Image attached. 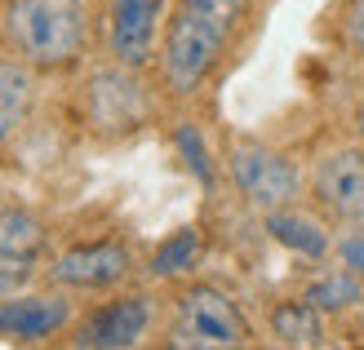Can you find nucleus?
I'll use <instances>...</instances> for the list:
<instances>
[{"instance_id": "nucleus-6", "label": "nucleus", "mask_w": 364, "mask_h": 350, "mask_svg": "<svg viewBox=\"0 0 364 350\" xmlns=\"http://www.w3.org/2000/svg\"><path fill=\"white\" fill-rule=\"evenodd\" d=\"M306 195L338 231L364 226V142L347 138L324 146L306 169Z\"/></svg>"}, {"instance_id": "nucleus-1", "label": "nucleus", "mask_w": 364, "mask_h": 350, "mask_svg": "<svg viewBox=\"0 0 364 350\" xmlns=\"http://www.w3.org/2000/svg\"><path fill=\"white\" fill-rule=\"evenodd\" d=\"M253 9L258 0H169L156 53L160 89L178 102L200 98L249 31Z\"/></svg>"}, {"instance_id": "nucleus-14", "label": "nucleus", "mask_w": 364, "mask_h": 350, "mask_svg": "<svg viewBox=\"0 0 364 350\" xmlns=\"http://www.w3.org/2000/svg\"><path fill=\"white\" fill-rule=\"evenodd\" d=\"M205 262V226H178L147 257V280H187Z\"/></svg>"}, {"instance_id": "nucleus-21", "label": "nucleus", "mask_w": 364, "mask_h": 350, "mask_svg": "<svg viewBox=\"0 0 364 350\" xmlns=\"http://www.w3.org/2000/svg\"><path fill=\"white\" fill-rule=\"evenodd\" d=\"M351 138H360V142H364V80H360L355 102H351Z\"/></svg>"}, {"instance_id": "nucleus-17", "label": "nucleus", "mask_w": 364, "mask_h": 350, "mask_svg": "<svg viewBox=\"0 0 364 350\" xmlns=\"http://www.w3.org/2000/svg\"><path fill=\"white\" fill-rule=\"evenodd\" d=\"M173 146L182 151V160H187V169L196 173V182H200V187H205V191H213V182H218V164H213L209 146H205V138H200V128H196L191 120L173 124Z\"/></svg>"}, {"instance_id": "nucleus-20", "label": "nucleus", "mask_w": 364, "mask_h": 350, "mask_svg": "<svg viewBox=\"0 0 364 350\" xmlns=\"http://www.w3.org/2000/svg\"><path fill=\"white\" fill-rule=\"evenodd\" d=\"M27 280H31V262H9V257H0V297L23 292Z\"/></svg>"}, {"instance_id": "nucleus-9", "label": "nucleus", "mask_w": 364, "mask_h": 350, "mask_svg": "<svg viewBox=\"0 0 364 350\" xmlns=\"http://www.w3.org/2000/svg\"><path fill=\"white\" fill-rule=\"evenodd\" d=\"M156 324V302L151 292H124V297H112L94 306L80 324L67 328V341L80 350H134L147 341Z\"/></svg>"}, {"instance_id": "nucleus-15", "label": "nucleus", "mask_w": 364, "mask_h": 350, "mask_svg": "<svg viewBox=\"0 0 364 350\" xmlns=\"http://www.w3.org/2000/svg\"><path fill=\"white\" fill-rule=\"evenodd\" d=\"M45 244H49V231H45V222L31 209H23V204L0 209V257L36 266L41 253H45Z\"/></svg>"}, {"instance_id": "nucleus-13", "label": "nucleus", "mask_w": 364, "mask_h": 350, "mask_svg": "<svg viewBox=\"0 0 364 350\" xmlns=\"http://www.w3.org/2000/svg\"><path fill=\"white\" fill-rule=\"evenodd\" d=\"M271 337L289 350H316L324 346V310H316L306 297H284L271 306Z\"/></svg>"}, {"instance_id": "nucleus-19", "label": "nucleus", "mask_w": 364, "mask_h": 350, "mask_svg": "<svg viewBox=\"0 0 364 350\" xmlns=\"http://www.w3.org/2000/svg\"><path fill=\"white\" fill-rule=\"evenodd\" d=\"M333 262H342L355 275H364V226H342L333 235Z\"/></svg>"}, {"instance_id": "nucleus-12", "label": "nucleus", "mask_w": 364, "mask_h": 350, "mask_svg": "<svg viewBox=\"0 0 364 350\" xmlns=\"http://www.w3.org/2000/svg\"><path fill=\"white\" fill-rule=\"evenodd\" d=\"M36 111V67L27 58H0V146H9Z\"/></svg>"}, {"instance_id": "nucleus-2", "label": "nucleus", "mask_w": 364, "mask_h": 350, "mask_svg": "<svg viewBox=\"0 0 364 350\" xmlns=\"http://www.w3.org/2000/svg\"><path fill=\"white\" fill-rule=\"evenodd\" d=\"M0 27L14 53L36 71H71L89 49L94 5L89 0H5Z\"/></svg>"}, {"instance_id": "nucleus-11", "label": "nucleus", "mask_w": 364, "mask_h": 350, "mask_svg": "<svg viewBox=\"0 0 364 350\" xmlns=\"http://www.w3.org/2000/svg\"><path fill=\"white\" fill-rule=\"evenodd\" d=\"M262 226H267V235L276 239L284 253L302 257V262H329V257H333L338 226L316 204L294 199V204H284V209H271V213H262Z\"/></svg>"}, {"instance_id": "nucleus-5", "label": "nucleus", "mask_w": 364, "mask_h": 350, "mask_svg": "<svg viewBox=\"0 0 364 350\" xmlns=\"http://www.w3.org/2000/svg\"><path fill=\"white\" fill-rule=\"evenodd\" d=\"M80 106H85V124L98 138H129L151 120L156 98L142 80V67H124L112 58L107 67L89 71Z\"/></svg>"}, {"instance_id": "nucleus-7", "label": "nucleus", "mask_w": 364, "mask_h": 350, "mask_svg": "<svg viewBox=\"0 0 364 350\" xmlns=\"http://www.w3.org/2000/svg\"><path fill=\"white\" fill-rule=\"evenodd\" d=\"M134 275V248L124 239H85L49 262V284L67 292H107Z\"/></svg>"}, {"instance_id": "nucleus-8", "label": "nucleus", "mask_w": 364, "mask_h": 350, "mask_svg": "<svg viewBox=\"0 0 364 350\" xmlns=\"http://www.w3.org/2000/svg\"><path fill=\"white\" fill-rule=\"evenodd\" d=\"M169 0H107L102 9V40L107 53L124 67H156L160 31H165Z\"/></svg>"}, {"instance_id": "nucleus-4", "label": "nucleus", "mask_w": 364, "mask_h": 350, "mask_svg": "<svg viewBox=\"0 0 364 350\" xmlns=\"http://www.w3.org/2000/svg\"><path fill=\"white\" fill-rule=\"evenodd\" d=\"M223 164H227L231 187L240 191V199L253 213L284 209L306 195V173L298 169V160L262 138H231Z\"/></svg>"}, {"instance_id": "nucleus-16", "label": "nucleus", "mask_w": 364, "mask_h": 350, "mask_svg": "<svg viewBox=\"0 0 364 350\" xmlns=\"http://www.w3.org/2000/svg\"><path fill=\"white\" fill-rule=\"evenodd\" d=\"M302 297L324 315H347V310L364 306V275H355L351 266L333 262L329 270H320L311 284L302 288Z\"/></svg>"}, {"instance_id": "nucleus-10", "label": "nucleus", "mask_w": 364, "mask_h": 350, "mask_svg": "<svg viewBox=\"0 0 364 350\" xmlns=\"http://www.w3.org/2000/svg\"><path fill=\"white\" fill-rule=\"evenodd\" d=\"M76 324V302L67 297V288L58 292H9L0 297V337L14 341H45L58 337Z\"/></svg>"}, {"instance_id": "nucleus-18", "label": "nucleus", "mask_w": 364, "mask_h": 350, "mask_svg": "<svg viewBox=\"0 0 364 350\" xmlns=\"http://www.w3.org/2000/svg\"><path fill=\"white\" fill-rule=\"evenodd\" d=\"M338 35H342V49H347L355 62H364V0H342Z\"/></svg>"}, {"instance_id": "nucleus-3", "label": "nucleus", "mask_w": 364, "mask_h": 350, "mask_svg": "<svg viewBox=\"0 0 364 350\" xmlns=\"http://www.w3.org/2000/svg\"><path fill=\"white\" fill-rule=\"evenodd\" d=\"M253 341V324L240 310V302L218 284H187L173 297L169 319V346L182 350H235Z\"/></svg>"}]
</instances>
